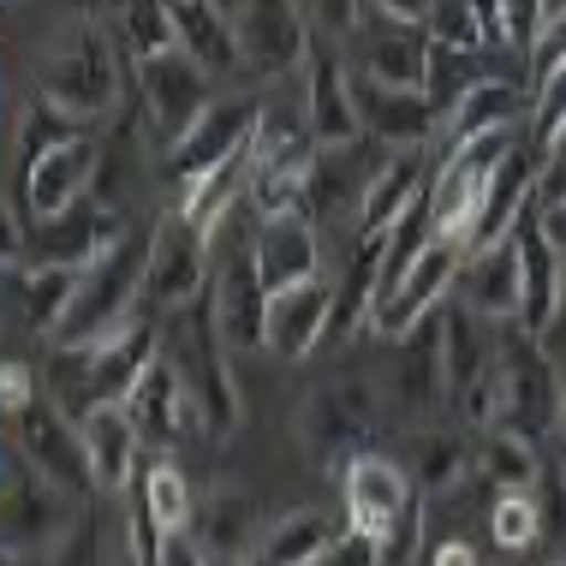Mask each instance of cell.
Listing matches in <instances>:
<instances>
[{"instance_id": "52a82bcc", "label": "cell", "mask_w": 566, "mask_h": 566, "mask_svg": "<svg viewBox=\"0 0 566 566\" xmlns=\"http://www.w3.org/2000/svg\"><path fill=\"white\" fill-rule=\"evenodd\" d=\"M137 90H144V114H149V126H156V137L167 144V156H174V149L203 126V114L216 108V96H209V72L197 66L186 49L137 66Z\"/></svg>"}, {"instance_id": "30bf717a", "label": "cell", "mask_w": 566, "mask_h": 566, "mask_svg": "<svg viewBox=\"0 0 566 566\" xmlns=\"http://www.w3.org/2000/svg\"><path fill=\"white\" fill-rule=\"evenodd\" d=\"M12 448H19L54 489H66L72 501L96 489V471H90V453H84V430L60 406L19 411V418H12Z\"/></svg>"}, {"instance_id": "11a10c76", "label": "cell", "mask_w": 566, "mask_h": 566, "mask_svg": "<svg viewBox=\"0 0 566 566\" xmlns=\"http://www.w3.org/2000/svg\"><path fill=\"white\" fill-rule=\"evenodd\" d=\"M560 323H566V311H560Z\"/></svg>"}, {"instance_id": "74e56055", "label": "cell", "mask_w": 566, "mask_h": 566, "mask_svg": "<svg viewBox=\"0 0 566 566\" xmlns=\"http://www.w3.org/2000/svg\"><path fill=\"white\" fill-rule=\"evenodd\" d=\"M119 49H126L132 66H149V60L179 49V19L174 7H156V0H137V7H119Z\"/></svg>"}, {"instance_id": "d4e9b609", "label": "cell", "mask_w": 566, "mask_h": 566, "mask_svg": "<svg viewBox=\"0 0 566 566\" xmlns=\"http://www.w3.org/2000/svg\"><path fill=\"white\" fill-rule=\"evenodd\" d=\"M537 108V90L531 84H513V78H489V84H478L459 108L441 119L448 126V149H459V144H478V137H495V132H513V119L518 114H531Z\"/></svg>"}, {"instance_id": "7c38bea8", "label": "cell", "mask_w": 566, "mask_h": 566, "mask_svg": "<svg viewBox=\"0 0 566 566\" xmlns=\"http://www.w3.org/2000/svg\"><path fill=\"white\" fill-rule=\"evenodd\" d=\"M340 495H346V525L364 531V537H376V543H388L394 525L411 513V478L394 465V459H381V453L346 459Z\"/></svg>"}, {"instance_id": "f1b7e54d", "label": "cell", "mask_w": 566, "mask_h": 566, "mask_svg": "<svg viewBox=\"0 0 566 566\" xmlns=\"http://www.w3.org/2000/svg\"><path fill=\"white\" fill-rule=\"evenodd\" d=\"M126 411H132L137 436L156 441V448H174V441L191 430V418H197V411H191V394H186V381H179V370H174L167 358L144 376V388L132 394V406H126Z\"/></svg>"}, {"instance_id": "83f0119b", "label": "cell", "mask_w": 566, "mask_h": 566, "mask_svg": "<svg viewBox=\"0 0 566 566\" xmlns=\"http://www.w3.org/2000/svg\"><path fill=\"white\" fill-rule=\"evenodd\" d=\"M364 436H370V400L364 388H328L323 400L304 406V441H311L323 459H358Z\"/></svg>"}, {"instance_id": "7402d4cb", "label": "cell", "mask_w": 566, "mask_h": 566, "mask_svg": "<svg viewBox=\"0 0 566 566\" xmlns=\"http://www.w3.org/2000/svg\"><path fill=\"white\" fill-rule=\"evenodd\" d=\"M531 203H537V161H531V149H513V156L501 161V174L489 179L478 216H471L465 256L471 251H489V244H501V239H513V227L525 221Z\"/></svg>"}, {"instance_id": "cb8c5ba5", "label": "cell", "mask_w": 566, "mask_h": 566, "mask_svg": "<svg viewBox=\"0 0 566 566\" xmlns=\"http://www.w3.org/2000/svg\"><path fill=\"white\" fill-rule=\"evenodd\" d=\"M448 400V311L423 316L400 340V406L436 411Z\"/></svg>"}, {"instance_id": "9c48e42d", "label": "cell", "mask_w": 566, "mask_h": 566, "mask_svg": "<svg viewBox=\"0 0 566 566\" xmlns=\"http://www.w3.org/2000/svg\"><path fill=\"white\" fill-rule=\"evenodd\" d=\"M119 239H126L119 216L90 197V203L66 209V216L30 221V227H24V263H30V269H72V274H84L96 256H108ZM24 263H19V269H24Z\"/></svg>"}, {"instance_id": "9a60e30c", "label": "cell", "mask_w": 566, "mask_h": 566, "mask_svg": "<svg viewBox=\"0 0 566 566\" xmlns=\"http://www.w3.org/2000/svg\"><path fill=\"white\" fill-rule=\"evenodd\" d=\"M233 30H239V54L251 72H293L316 49L311 24H304V7H286V0L233 7Z\"/></svg>"}, {"instance_id": "ee69618b", "label": "cell", "mask_w": 566, "mask_h": 566, "mask_svg": "<svg viewBox=\"0 0 566 566\" xmlns=\"http://www.w3.org/2000/svg\"><path fill=\"white\" fill-rule=\"evenodd\" d=\"M560 66H566V7H548V30H543V42H537V54H531L525 84L537 90L543 78H555Z\"/></svg>"}, {"instance_id": "ffe728a7", "label": "cell", "mask_w": 566, "mask_h": 566, "mask_svg": "<svg viewBox=\"0 0 566 566\" xmlns=\"http://www.w3.org/2000/svg\"><path fill=\"white\" fill-rule=\"evenodd\" d=\"M334 328V281H304L293 293L269 298V352L286 364H304Z\"/></svg>"}, {"instance_id": "44dd1931", "label": "cell", "mask_w": 566, "mask_h": 566, "mask_svg": "<svg viewBox=\"0 0 566 566\" xmlns=\"http://www.w3.org/2000/svg\"><path fill=\"white\" fill-rule=\"evenodd\" d=\"M323 244H316V221L311 216H274L256 227V274H263L269 298L293 293L304 281H323Z\"/></svg>"}, {"instance_id": "7bdbcfd3", "label": "cell", "mask_w": 566, "mask_h": 566, "mask_svg": "<svg viewBox=\"0 0 566 566\" xmlns=\"http://www.w3.org/2000/svg\"><path fill=\"white\" fill-rule=\"evenodd\" d=\"M411 465H418V489H448L459 471H465V441L459 436H418V453H411Z\"/></svg>"}, {"instance_id": "681fc988", "label": "cell", "mask_w": 566, "mask_h": 566, "mask_svg": "<svg viewBox=\"0 0 566 566\" xmlns=\"http://www.w3.org/2000/svg\"><path fill=\"white\" fill-rule=\"evenodd\" d=\"M36 406V388H30V370L24 364H7V418H19V411Z\"/></svg>"}, {"instance_id": "db71d44e", "label": "cell", "mask_w": 566, "mask_h": 566, "mask_svg": "<svg viewBox=\"0 0 566 566\" xmlns=\"http://www.w3.org/2000/svg\"><path fill=\"white\" fill-rule=\"evenodd\" d=\"M251 566H269V560H251Z\"/></svg>"}, {"instance_id": "60d3db41", "label": "cell", "mask_w": 566, "mask_h": 566, "mask_svg": "<svg viewBox=\"0 0 566 566\" xmlns=\"http://www.w3.org/2000/svg\"><path fill=\"white\" fill-rule=\"evenodd\" d=\"M430 42L436 49H453V54H483L478 7H465V0H436L430 7Z\"/></svg>"}, {"instance_id": "4fadbf2b", "label": "cell", "mask_w": 566, "mask_h": 566, "mask_svg": "<svg viewBox=\"0 0 566 566\" xmlns=\"http://www.w3.org/2000/svg\"><path fill=\"white\" fill-rule=\"evenodd\" d=\"M513 239H518V281H525L518 286V328L543 340L566 311V256L543 239L537 203L525 209V221L513 227Z\"/></svg>"}, {"instance_id": "8fae6325", "label": "cell", "mask_w": 566, "mask_h": 566, "mask_svg": "<svg viewBox=\"0 0 566 566\" xmlns=\"http://www.w3.org/2000/svg\"><path fill=\"white\" fill-rule=\"evenodd\" d=\"M256 126H263V108H256L251 96H227V102H216V108L203 114V126H197L186 144L167 156V174H174V186L186 191V186H197L203 174H216V167H227V161H239L244 149L256 144Z\"/></svg>"}, {"instance_id": "484cf974", "label": "cell", "mask_w": 566, "mask_h": 566, "mask_svg": "<svg viewBox=\"0 0 566 566\" xmlns=\"http://www.w3.org/2000/svg\"><path fill=\"white\" fill-rule=\"evenodd\" d=\"M191 537L209 560H227V566H251V548L263 537V518H256V501L244 495H209L191 518Z\"/></svg>"}, {"instance_id": "f5cc1de1", "label": "cell", "mask_w": 566, "mask_h": 566, "mask_svg": "<svg viewBox=\"0 0 566 566\" xmlns=\"http://www.w3.org/2000/svg\"><path fill=\"white\" fill-rule=\"evenodd\" d=\"M560 436H566V400H560Z\"/></svg>"}, {"instance_id": "b9f144b4", "label": "cell", "mask_w": 566, "mask_h": 566, "mask_svg": "<svg viewBox=\"0 0 566 566\" xmlns=\"http://www.w3.org/2000/svg\"><path fill=\"white\" fill-rule=\"evenodd\" d=\"M495 543L501 548H543V518H537V495H495Z\"/></svg>"}, {"instance_id": "5bb4252c", "label": "cell", "mask_w": 566, "mask_h": 566, "mask_svg": "<svg viewBox=\"0 0 566 566\" xmlns=\"http://www.w3.org/2000/svg\"><path fill=\"white\" fill-rule=\"evenodd\" d=\"M90 179H96V144L78 137V144H60L42 161L19 167V203L30 221H54L66 209L90 203Z\"/></svg>"}, {"instance_id": "e0dca14e", "label": "cell", "mask_w": 566, "mask_h": 566, "mask_svg": "<svg viewBox=\"0 0 566 566\" xmlns=\"http://www.w3.org/2000/svg\"><path fill=\"white\" fill-rule=\"evenodd\" d=\"M304 119H311L323 149H352L364 144L358 96H352V72L340 66L334 49H311V72H304Z\"/></svg>"}, {"instance_id": "816d5d0a", "label": "cell", "mask_w": 566, "mask_h": 566, "mask_svg": "<svg viewBox=\"0 0 566 566\" xmlns=\"http://www.w3.org/2000/svg\"><path fill=\"white\" fill-rule=\"evenodd\" d=\"M436 566H478V555L465 543H448V548H436Z\"/></svg>"}, {"instance_id": "836d02e7", "label": "cell", "mask_w": 566, "mask_h": 566, "mask_svg": "<svg viewBox=\"0 0 566 566\" xmlns=\"http://www.w3.org/2000/svg\"><path fill=\"white\" fill-rule=\"evenodd\" d=\"M346 518H334V513H316V507H298V513H286L281 525L263 537V555L256 560H269V566H323L328 560V548L346 537Z\"/></svg>"}, {"instance_id": "d590c367", "label": "cell", "mask_w": 566, "mask_h": 566, "mask_svg": "<svg viewBox=\"0 0 566 566\" xmlns=\"http://www.w3.org/2000/svg\"><path fill=\"white\" fill-rule=\"evenodd\" d=\"M72 298H78V274L72 269H12V316L36 334H60Z\"/></svg>"}, {"instance_id": "7a4b0ae2", "label": "cell", "mask_w": 566, "mask_h": 566, "mask_svg": "<svg viewBox=\"0 0 566 566\" xmlns=\"http://www.w3.org/2000/svg\"><path fill=\"white\" fill-rule=\"evenodd\" d=\"M144 274H149V233L144 239L126 233L108 256H96L78 274V298H72L54 346H108L126 328H137L132 304L144 298Z\"/></svg>"}, {"instance_id": "f35d334b", "label": "cell", "mask_w": 566, "mask_h": 566, "mask_svg": "<svg viewBox=\"0 0 566 566\" xmlns=\"http://www.w3.org/2000/svg\"><path fill=\"white\" fill-rule=\"evenodd\" d=\"M78 137H84L78 119L60 114L49 96H30L24 114H19V167L42 161V156H49V149H60V144H78Z\"/></svg>"}, {"instance_id": "f907efd6", "label": "cell", "mask_w": 566, "mask_h": 566, "mask_svg": "<svg viewBox=\"0 0 566 566\" xmlns=\"http://www.w3.org/2000/svg\"><path fill=\"white\" fill-rule=\"evenodd\" d=\"M537 221H543V239L566 256V203L560 209H537Z\"/></svg>"}, {"instance_id": "ac0fdd59", "label": "cell", "mask_w": 566, "mask_h": 566, "mask_svg": "<svg viewBox=\"0 0 566 566\" xmlns=\"http://www.w3.org/2000/svg\"><path fill=\"white\" fill-rule=\"evenodd\" d=\"M459 269H465V244L436 239L430 251H423V263L406 274V286L376 311V334H388V340H406V334L418 328L423 316L441 311V293H448V286L459 281Z\"/></svg>"}, {"instance_id": "d6a6232c", "label": "cell", "mask_w": 566, "mask_h": 566, "mask_svg": "<svg viewBox=\"0 0 566 566\" xmlns=\"http://www.w3.org/2000/svg\"><path fill=\"white\" fill-rule=\"evenodd\" d=\"M381 256H388V239H381V233H358V244H352V256H346L340 286H334V328H328V340L376 316V298H381Z\"/></svg>"}, {"instance_id": "2e32d148", "label": "cell", "mask_w": 566, "mask_h": 566, "mask_svg": "<svg viewBox=\"0 0 566 566\" xmlns=\"http://www.w3.org/2000/svg\"><path fill=\"white\" fill-rule=\"evenodd\" d=\"M352 96H358V119H364V137L388 149H423L430 132L441 126L436 102L423 90H394V84H376L364 72H352Z\"/></svg>"}, {"instance_id": "f546056e", "label": "cell", "mask_w": 566, "mask_h": 566, "mask_svg": "<svg viewBox=\"0 0 566 566\" xmlns=\"http://www.w3.org/2000/svg\"><path fill=\"white\" fill-rule=\"evenodd\" d=\"M179 19V49H186L209 78L221 72H239L244 54H239V30H233V7H209V0H179L174 7Z\"/></svg>"}, {"instance_id": "e575fe53", "label": "cell", "mask_w": 566, "mask_h": 566, "mask_svg": "<svg viewBox=\"0 0 566 566\" xmlns=\"http://www.w3.org/2000/svg\"><path fill=\"white\" fill-rule=\"evenodd\" d=\"M381 167H364V144L352 149H323L311 167V216H340V209H358L364 216V197H370Z\"/></svg>"}, {"instance_id": "8992f818", "label": "cell", "mask_w": 566, "mask_h": 566, "mask_svg": "<svg viewBox=\"0 0 566 566\" xmlns=\"http://www.w3.org/2000/svg\"><path fill=\"white\" fill-rule=\"evenodd\" d=\"M221 227L227 233H216V239H233V251H227V263L216 269V281H209L216 323L227 334V346H269V286H263V274H256V233L251 239L239 233V209Z\"/></svg>"}, {"instance_id": "7dc6e473", "label": "cell", "mask_w": 566, "mask_h": 566, "mask_svg": "<svg viewBox=\"0 0 566 566\" xmlns=\"http://www.w3.org/2000/svg\"><path fill=\"white\" fill-rule=\"evenodd\" d=\"M323 566H381V543L364 537V531H346V537L328 548Z\"/></svg>"}, {"instance_id": "ab89813d", "label": "cell", "mask_w": 566, "mask_h": 566, "mask_svg": "<svg viewBox=\"0 0 566 566\" xmlns=\"http://www.w3.org/2000/svg\"><path fill=\"white\" fill-rule=\"evenodd\" d=\"M137 495L149 501V513H156L167 531H191L197 507H191V489H186V478H179V465H167V459L144 465V478H137Z\"/></svg>"}, {"instance_id": "c3c4849f", "label": "cell", "mask_w": 566, "mask_h": 566, "mask_svg": "<svg viewBox=\"0 0 566 566\" xmlns=\"http://www.w3.org/2000/svg\"><path fill=\"white\" fill-rule=\"evenodd\" d=\"M161 566H216L197 548V537L191 531H167V548H161Z\"/></svg>"}, {"instance_id": "603a6c76", "label": "cell", "mask_w": 566, "mask_h": 566, "mask_svg": "<svg viewBox=\"0 0 566 566\" xmlns=\"http://www.w3.org/2000/svg\"><path fill=\"white\" fill-rule=\"evenodd\" d=\"M518 239H501L489 251H471L459 269V298L478 323H518Z\"/></svg>"}, {"instance_id": "4dcf8cb0", "label": "cell", "mask_w": 566, "mask_h": 566, "mask_svg": "<svg viewBox=\"0 0 566 566\" xmlns=\"http://www.w3.org/2000/svg\"><path fill=\"white\" fill-rule=\"evenodd\" d=\"M84 430V453H90V471H96V489L102 495H119L132 483V465H137V423L126 406H102L96 418L78 423Z\"/></svg>"}, {"instance_id": "6da1fadb", "label": "cell", "mask_w": 566, "mask_h": 566, "mask_svg": "<svg viewBox=\"0 0 566 566\" xmlns=\"http://www.w3.org/2000/svg\"><path fill=\"white\" fill-rule=\"evenodd\" d=\"M167 364L179 370L191 394V411L209 436H227L239 423V381H233V364H227V334L216 323V298H197L174 316L167 328Z\"/></svg>"}, {"instance_id": "3957f363", "label": "cell", "mask_w": 566, "mask_h": 566, "mask_svg": "<svg viewBox=\"0 0 566 566\" xmlns=\"http://www.w3.org/2000/svg\"><path fill=\"white\" fill-rule=\"evenodd\" d=\"M560 400H566V381L555 370V358L543 352L537 334L507 323L501 328V423L495 430L537 448V436L560 430Z\"/></svg>"}, {"instance_id": "8d00e7d4", "label": "cell", "mask_w": 566, "mask_h": 566, "mask_svg": "<svg viewBox=\"0 0 566 566\" xmlns=\"http://www.w3.org/2000/svg\"><path fill=\"white\" fill-rule=\"evenodd\" d=\"M483 478L495 483V495H537L543 459H537L531 441H518L507 430H489L483 436Z\"/></svg>"}, {"instance_id": "4316f807", "label": "cell", "mask_w": 566, "mask_h": 566, "mask_svg": "<svg viewBox=\"0 0 566 566\" xmlns=\"http://www.w3.org/2000/svg\"><path fill=\"white\" fill-rule=\"evenodd\" d=\"M436 186V167L423 149H394L388 161H381L370 197H364V216H358V233H388L394 221L406 216L411 203H418L423 191Z\"/></svg>"}, {"instance_id": "d6986e66", "label": "cell", "mask_w": 566, "mask_h": 566, "mask_svg": "<svg viewBox=\"0 0 566 566\" xmlns=\"http://www.w3.org/2000/svg\"><path fill=\"white\" fill-rule=\"evenodd\" d=\"M161 340L167 334L156 323H137L119 340L96 346V364H90V418L102 406H132V394L144 388V376L161 364Z\"/></svg>"}, {"instance_id": "1f68e13d", "label": "cell", "mask_w": 566, "mask_h": 566, "mask_svg": "<svg viewBox=\"0 0 566 566\" xmlns=\"http://www.w3.org/2000/svg\"><path fill=\"white\" fill-rule=\"evenodd\" d=\"M316 156H323V144H316L311 119L293 114V108H263V126H256V144H251V167L311 179Z\"/></svg>"}, {"instance_id": "ba28073f", "label": "cell", "mask_w": 566, "mask_h": 566, "mask_svg": "<svg viewBox=\"0 0 566 566\" xmlns=\"http://www.w3.org/2000/svg\"><path fill=\"white\" fill-rule=\"evenodd\" d=\"M209 293V233L191 227L179 209L149 227V274H144V298L167 304V311H186Z\"/></svg>"}, {"instance_id": "277c9868", "label": "cell", "mask_w": 566, "mask_h": 566, "mask_svg": "<svg viewBox=\"0 0 566 566\" xmlns=\"http://www.w3.org/2000/svg\"><path fill=\"white\" fill-rule=\"evenodd\" d=\"M72 531H78L72 495L54 489L19 448H12L7 453V555L54 560L60 543H72Z\"/></svg>"}, {"instance_id": "5b68a950", "label": "cell", "mask_w": 566, "mask_h": 566, "mask_svg": "<svg viewBox=\"0 0 566 566\" xmlns=\"http://www.w3.org/2000/svg\"><path fill=\"white\" fill-rule=\"evenodd\" d=\"M36 96H49L60 114L84 119H102L119 96V66H114V49L96 24H84L66 49H54L42 60V78H36Z\"/></svg>"}, {"instance_id": "f6af8a7d", "label": "cell", "mask_w": 566, "mask_h": 566, "mask_svg": "<svg viewBox=\"0 0 566 566\" xmlns=\"http://www.w3.org/2000/svg\"><path fill=\"white\" fill-rule=\"evenodd\" d=\"M548 30V7H537V0H518V7H507V49L525 54V72H531V54H537Z\"/></svg>"}, {"instance_id": "bcb514c9", "label": "cell", "mask_w": 566, "mask_h": 566, "mask_svg": "<svg viewBox=\"0 0 566 566\" xmlns=\"http://www.w3.org/2000/svg\"><path fill=\"white\" fill-rule=\"evenodd\" d=\"M543 501H537V518H543V548H555L566 537V478L555 471H543Z\"/></svg>"}]
</instances>
